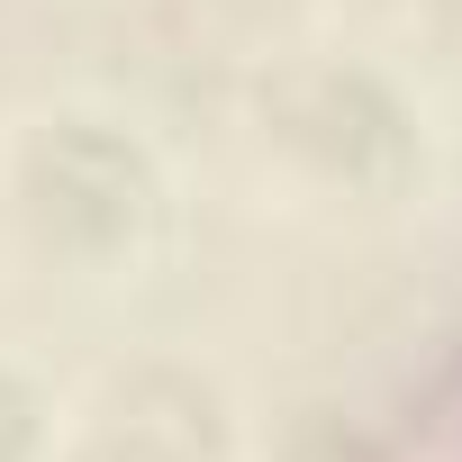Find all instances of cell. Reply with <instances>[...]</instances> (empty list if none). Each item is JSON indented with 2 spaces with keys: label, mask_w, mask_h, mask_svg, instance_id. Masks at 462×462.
Wrapping results in <instances>:
<instances>
[{
  "label": "cell",
  "mask_w": 462,
  "mask_h": 462,
  "mask_svg": "<svg viewBox=\"0 0 462 462\" xmlns=\"http://www.w3.org/2000/svg\"><path fill=\"white\" fill-rule=\"evenodd\" d=\"M100 426H109L118 444H136L145 462H217V444H226V408H217V390H208L199 372H172V363L118 372Z\"/></svg>",
  "instance_id": "obj_3"
},
{
  "label": "cell",
  "mask_w": 462,
  "mask_h": 462,
  "mask_svg": "<svg viewBox=\"0 0 462 462\" xmlns=\"http://www.w3.org/2000/svg\"><path fill=\"white\" fill-rule=\"evenodd\" d=\"M73 462H145V453H136V444H118V435H109V426H100V435H91V444H82V453H73Z\"/></svg>",
  "instance_id": "obj_6"
},
{
  "label": "cell",
  "mask_w": 462,
  "mask_h": 462,
  "mask_svg": "<svg viewBox=\"0 0 462 462\" xmlns=\"http://www.w3.org/2000/svg\"><path fill=\"white\" fill-rule=\"evenodd\" d=\"M273 145L345 199H399L417 172L408 100L363 64H300L273 91Z\"/></svg>",
  "instance_id": "obj_2"
},
{
  "label": "cell",
  "mask_w": 462,
  "mask_h": 462,
  "mask_svg": "<svg viewBox=\"0 0 462 462\" xmlns=\"http://www.w3.org/2000/svg\"><path fill=\"white\" fill-rule=\"evenodd\" d=\"M291 462H372V435H354L345 417H318V426H300Z\"/></svg>",
  "instance_id": "obj_5"
},
{
  "label": "cell",
  "mask_w": 462,
  "mask_h": 462,
  "mask_svg": "<svg viewBox=\"0 0 462 462\" xmlns=\"http://www.w3.org/2000/svg\"><path fill=\"white\" fill-rule=\"evenodd\" d=\"M37 444H46V408H37V390L0 363V462H37Z\"/></svg>",
  "instance_id": "obj_4"
},
{
  "label": "cell",
  "mask_w": 462,
  "mask_h": 462,
  "mask_svg": "<svg viewBox=\"0 0 462 462\" xmlns=\"http://www.w3.org/2000/svg\"><path fill=\"white\" fill-rule=\"evenodd\" d=\"M19 217L28 236L73 273H127L145 263L163 226V172L145 136L109 118H46L19 154Z\"/></svg>",
  "instance_id": "obj_1"
},
{
  "label": "cell",
  "mask_w": 462,
  "mask_h": 462,
  "mask_svg": "<svg viewBox=\"0 0 462 462\" xmlns=\"http://www.w3.org/2000/svg\"><path fill=\"white\" fill-rule=\"evenodd\" d=\"M435 28H444V46L462 55V0H435Z\"/></svg>",
  "instance_id": "obj_7"
}]
</instances>
